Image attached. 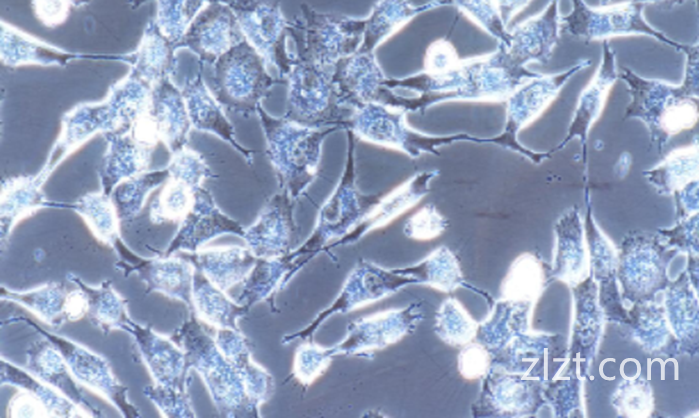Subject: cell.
I'll return each instance as SVG.
<instances>
[{
	"mask_svg": "<svg viewBox=\"0 0 699 418\" xmlns=\"http://www.w3.org/2000/svg\"><path fill=\"white\" fill-rule=\"evenodd\" d=\"M209 326L194 313L171 338L183 349L190 369L202 378L212 401L223 417H259L245 383L217 346Z\"/></svg>",
	"mask_w": 699,
	"mask_h": 418,
	"instance_id": "6da1fadb",
	"label": "cell"
},
{
	"mask_svg": "<svg viewBox=\"0 0 699 418\" xmlns=\"http://www.w3.org/2000/svg\"><path fill=\"white\" fill-rule=\"evenodd\" d=\"M256 114L262 125L267 156L273 166L281 190L297 200L316 177L321 145L338 126L312 128L268 114L261 106Z\"/></svg>",
	"mask_w": 699,
	"mask_h": 418,
	"instance_id": "7a4b0ae2",
	"label": "cell"
},
{
	"mask_svg": "<svg viewBox=\"0 0 699 418\" xmlns=\"http://www.w3.org/2000/svg\"><path fill=\"white\" fill-rule=\"evenodd\" d=\"M354 164V134L348 130V157L343 175L321 207L311 235L288 253L298 271L326 249L330 241H338L354 230L377 203L380 195H363L357 190Z\"/></svg>",
	"mask_w": 699,
	"mask_h": 418,
	"instance_id": "3957f363",
	"label": "cell"
},
{
	"mask_svg": "<svg viewBox=\"0 0 699 418\" xmlns=\"http://www.w3.org/2000/svg\"><path fill=\"white\" fill-rule=\"evenodd\" d=\"M330 71L304 58L296 59L285 77V119L312 128H349L354 109L341 103Z\"/></svg>",
	"mask_w": 699,
	"mask_h": 418,
	"instance_id": "277c9868",
	"label": "cell"
},
{
	"mask_svg": "<svg viewBox=\"0 0 699 418\" xmlns=\"http://www.w3.org/2000/svg\"><path fill=\"white\" fill-rule=\"evenodd\" d=\"M217 80L218 101L246 117L256 113L274 84L283 83L272 77L264 59L246 40L221 55Z\"/></svg>",
	"mask_w": 699,
	"mask_h": 418,
	"instance_id": "5b68a950",
	"label": "cell"
},
{
	"mask_svg": "<svg viewBox=\"0 0 699 418\" xmlns=\"http://www.w3.org/2000/svg\"><path fill=\"white\" fill-rule=\"evenodd\" d=\"M648 3L623 2L604 7H589L581 1L573 2L572 11L562 21L565 29L573 36L584 40H604L612 36L642 34L683 51L686 55L697 48V45L677 43L662 32L651 27L644 19L643 8Z\"/></svg>",
	"mask_w": 699,
	"mask_h": 418,
	"instance_id": "8992f818",
	"label": "cell"
},
{
	"mask_svg": "<svg viewBox=\"0 0 699 418\" xmlns=\"http://www.w3.org/2000/svg\"><path fill=\"white\" fill-rule=\"evenodd\" d=\"M235 13L246 41L264 59L274 66L279 79L285 77L296 61L289 49L291 21L287 20L278 2L243 1L228 3Z\"/></svg>",
	"mask_w": 699,
	"mask_h": 418,
	"instance_id": "52a82bcc",
	"label": "cell"
},
{
	"mask_svg": "<svg viewBox=\"0 0 699 418\" xmlns=\"http://www.w3.org/2000/svg\"><path fill=\"white\" fill-rule=\"evenodd\" d=\"M410 280L400 273L389 271L369 261L360 260L347 277L340 293L329 307L321 311L306 327L282 337L287 345L296 340L310 341L318 327L331 315L346 313L377 301L393 293L402 283Z\"/></svg>",
	"mask_w": 699,
	"mask_h": 418,
	"instance_id": "ba28073f",
	"label": "cell"
},
{
	"mask_svg": "<svg viewBox=\"0 0 699 418\" xmlns=\"http://www.w3.org/2000/svg\"><path fill=\"white\" fill-rule=\"evenodd\" d=\"M112 248L119 256L115 266L125 277L136 273L144 282L147 293L159 292L168 298L179 300L192 312L195 267L189 260L180 254L144 258L132 252L120 237Z\"/></svg>",
	"mask_w": 699,
	"mask_h": 418,
	"instance_id": "9c48e42d",
	"label": "cell"
},
{
	"mask_svg": "<svg viewBox=\"0 0 699 418\" xmlns=\"http://www.w3.org/2000/svg\"><path fill=\"white\" fill-rule=\"evenodd\" d=\"M23 320L34 326L58 348L72 375L80 385L113 404L123 416H140L135 406L127 399V387L120 384L115 378L106 359L81 344L45 331L28 318H23Z\"/></svg>",
	"mask_w": 699,
	"mask_h": 418,
	"instance_id": "30bf717a",
	"label": "cell"
},
{
	"mask_svg": "<svg viewBox=\"0 0 699 418\" xmlns=\"http://www.w3.org/2000/svg\"><path fill=\"white\" fill-rule=\"evenodd\" d=\"M126 331L134 336L154 381L144 392L189 395L187 388L191 369L183 349L171 337L133 321Z\"/></svg>",
	"mask_w": 699,
	"mask_h": 418,
	"instance_id": "8fae6325",
	"label": "cell"
},
{
	"mask_svg": "<svg viewBox=\"0 0 699 418\" xmlns=\"http://www.w3.org/2000/svg\"><path fill=\"white\" fill-rule=\"evenodd\" d=\"M169 171V180L155 200L151 219L155 223L177 222L192 208L202 181L210 170L198 154L182 149L175 153Z\"/></svg>",
	"mask_w": 699,
	"mask_h": 418,
	"instance_id": "7c38bea8",
	"label": "cell"
},
{
	"mask_svg": "<svg viewBox=\"0 0 699 418\" xmlns=\"http://www.w3.org/2000/svg\"><path fill=\"white\" fill-rule=\"evenodd\" d=\"M295 202L285 190L280 189L267 201L256 220L245 228L243 239L256 257H280L293 250Z\"/></svg>",
	"mask_w": 699,
	"mask_h": 418,
	"instance_id": "4fadbf2b",
	"label": "cell"
},
{
	"mask_svg": "<svg viewBox=\"0 0 699 418\" xmlns=\"http://www.w3.org/2000/svg\"><path fill=\"white\" fill-rule=\"evenodd\" d=\"M223 234H233L243 238L245 228L224 214L216 206L211 194L200 188L192 208L181 220L176 235L163 255L196 252L208 241Z\"/></svg>",
	"mask_w": 699,
	"mask_h": 418,
	"instance_id": "5bb4252c",
	"label": "cell"
},
{
	"mask_svg": "<svg viewBox=\"0 0 699 418\" xmlns=\"http://www.w3.org/2000/svg\"><path fill=\"white\" fill-rule=\"evenodd\" d=\"M0 294L2 300L21 304L50 326L74 322L86 316V295L77 285L70 290L64 283L51 282L24 292L1 286Z\"/></svg>",
	"mask_w": 699,
	"mask_h": 418,
	"instance_id": "9a60e30c",
	"label": "cell"
},
{
	"mask_svg": "<svg viewBox=\"0 0 699 418\" xmlns=\"http://www.w3.org/2000/svg\"><path fill=\"white\" fill-rule=\"evenodd\" d=\"M435 174V171L417 174L386 195H380L377 203L356 228L342 239L330 244L327 249L338 245L352 244L368 232L389 224L423 197L429 181Z\"/></svg>",
	"mask_w": 699,
	"mask_h": 418,
	"instance_id": "2e32d148",
	"label": "cell"
},
{
	"mask_svg": "<svg viewBox=\"0 0 699 418\" xmlns=\"http://www.w3.org/2000/svg\"><path fill=\"white\" fill-rule=\"evenodd\" d=\"M214 339L242 377L252 403L260 409L273 395V376L252 358L249 340L240 330L214 329Z\"/></svg>",
	"mask_w": 699,
	"mask_h": 418,
	"instance_id": "e0dca14e",
	"label": "cell"
},
{
	"mask_svg": "<svg viewBox=\"0 0 699 418\" xmlns=\"http://www.w3.org/2000/svg\"><path fill=\"white\" fill-rule=\"evenodd\" d=\"M180 255L225 292L243 283L258 259L248 247L241 246L201 248Z\"/></svg>",
	"mask_w": 699,
	"mask_h": 418,
	"instance_id": "ac0fdd59",
	"label": "cell"
},
{
	"mask_svg": "<svg viewBox=\"0 0 699 418\" xmlns=\"http://www.w3.org/2000/svg\"><path fill=\"white\" fill-rule=\"evenodd\" d=\"M402 310L378 312L352 322L342 342L327 348L333 357L337 354H363L384 348L399 340L400 314Z\"/></svg>",
	"mask_w": 699,
	"mask_h": 418,
	"instance_id": "d6986e66",
	"label": "cell"
},
{
	"mask_svg": "<svg viewBox=\"0 0 699 418\" xmlns=\"http://www.w3.org/2000/svg\"><path fill=\"white\" fill-rule=\"evenodd\" d=\"M26 367L32 375L95 415L93 408L81 393L79 383L72 375L64 357L49 339L45 337L31 344L27 351Z\"/></svg>",
	"mask_w": 699,
	"mask_h": 418,
	"instance_id": "ffe728a7",
	"label": "cell"
},
{
	"mask_svg": "<svg viewBox=\"0 0 699 418\" xmlns=\"http://www.w3.org/2000/svg\"><path fill=\"white\" fill-rule=\"evenodd\" d=\"M192 312L212 329L240 330L238 320L250 309L233 300L195 268L192 287Z\"/></svg>",
	"mask_w": 699,
	"mask_h": 418,
	"instance_id": "44dd1931",
	"label": "cell"
},
{
	"mask_svg": "<svg viewBox=\"0 0 699 418\" xmlns=\"http://www.w3.org/2000/svg\"><path fill=\"white\" fill-rule=\"evenodd\" d=\"M297 272L288 254L271 258L258 257L235 301L248 309L257 303L267 302L271 311L277 312L275 296Z\"/></svg>",
	"mask_w": 699,
	"mask_h": 418,
	"instance_id": "7402d4cb",
	"label": "cell"
},
{
	"mask_svg": "<svg viewBox=\"0 0 699 418\" xmlns=\"http://www.w3.org/2000/svg\"><path fill=\"white\" fill-rule=\"evenodd\" d=\"M617 76L615 51L604 41L601 64L580 96L570 136L585 138L587 130L599 117Z\"/></svg>",
	"mask_w": 699,
	"mask_h": 418,
	"instance_id": "603a6c76",
	"label": "cell"
},
{
	"mask_svg": "<svg viewBox=\"0 0 699 418\" xmlns=\"http://www.w3.org/2000/svg\"><path fill=\"white\" fill-rule=\"evenodd\" d=\"M66 278L79 286L86 295V318L103 332L115 329L127 330L132 323L127 312V301L106 280L98 286L85 284L78 276L67 274Z\"/></svg>",
	"mask_w": 699,
	"mask_h": 418,
	"instance_id": "cb8c5ba5",
	"label": "cell"
},
{
	"mask_svg": "<svg viewBox=\"0 0 699 418\" xmlns=\"http://www.w3.org/2000/svg\"><path fill=\"white\" fill-rule=\"evenodd\" d=\"M186 108L191 124L198 130L212 132L228 142L246 160L252 163L253 151L235 139L233 126L216 101L201 86H194L186 95Z\"/></svg>",
	"mask_w": 699,
	"mask_h": 418,
	"instance_id": "d4e9b609",
	"label": "cell"
},
{
	"mask_svg": "<svg viewBox=\"0 0 699 418\" xmlns=\"http://www.w3.org/2000/svg\"><path fill=\"white\" fill-rule=\"evenodd\" d=\"M1 384H13L38 396L46 405L50 417L93 416L61 392L25 371L1 359Z\"/></svg>",
	"mask_w": 699,
	"mask_h": 418,
	"instance_id": "484cf974",
	"label": "cell"
},
{
	"mask_svg": "<svg viewBox=\"0 0 699 418\" xmlns=\"http://www.w3.org/2000/svg\"><path fill=\"white\" fill-rule=\"evenodd\" d=\"M542 283L540 263L534 256L523 254L513 262L503 280L502 296L508 301H532L539 295Z\"/></svg>",
	"mask_w": 699,
	"mask_h": 418,
	"instance_id": "4316f807",
	"label": "cell"
},
{
	"mask_svg": "<svg viewBox=\"0 0 699 418\" xmlns=\"http://www.w3.org/2000/svg\"><path fill=\"white\" fill-rule=\"evenodd\" d=\"M96 239L112 247L119 236L118 214L108 199L101 195L85 197L74 206Z\"/></svg>",
	"mask_w": 699,
	"mask_h": 418,
	"instance_id": "83f0119b",
	"label": "cell"
},
{
	"mask_svg": "<svg viewBox=\"0 0 699 418\" xmlns=\"http://www.w3.org/2000/svg\"><path fill=\"white\" fill-rule=\"evenodd\" d=\"M437 327L441 338L452 346L468 343L475 334L476 324L454 298L444 302L439 312Z\"/></svg>",
	"mask_w": 699,
	"mask_h": 418,
	"instance_id": "f1b7e54d",
	"label": "cell"
},
{
	"mask_svg": "<svg viewBox=\"0 0 699 418\" xmlns=\"http://www.w3.org/2000/svg\"><path fill=\"white\" fill-rule=\"evenodd\" d=\"M331 360L327 348L305 341L295 350L291 377L302 386H310L326 371Z\"/></svg>",
	"mask_w": 699,
	"mask_h": 418,
	"instance_id": "f546056e",
	"label": "cell"
},
{
	"mask_svg": "<svg viewBox=\"0 0 699 418\" xmlns=\"http://www.w3.org/2000/svg\"><path fill=\"white\" fill-rule=\"evenodd\" d=\"M656 171L670 176L668 185L673 190H680L698 177V148L695 145L672 151Z\"/></svg>",
	"mask_w": 699,
	"mask_h": 418,
	"instance_id": "4dcf8cb0",
	"label": "cell"
},
{
	"mask_svg": "<svg viewBox=\"0 0 699 418\" xmlns=\"http://www.w3.org/2000/svg\"><path fill=\"white\" fill-rule=\"evenodd\" d=\"M446 226L445 218L436 208L426 205L406 221L404 233L414 240L429 241L440 236Z\"/></svg>",
	"mask_w": 699,
	"mask_h": 418,
	"instance_id": "1f68e13d",
	"label": "cell"
},
{
	"mask_svg": "<svg viewBox=\"0 0 699 418\" xmlns=\"http://www.w3.org/2000/svg\"><path fill=\"white\" fill-rule=\"evenodd\" d=\"M489 363L490 358L487 351L479 344H467L458 356V370L468 380L483 376Z\"/></svg>",
	"mask_w": 699,
	"mask_h": 418,
	"instance_id": "d6a6232c",
	"label": "cell"
},
{
	"mask_svg": "<svg viewBox=\"0 0 699 418\" xmlns=\"http://www.w3.org/2000/svg\"><path fill=\"white\" fill-rule=\"evenodd\" d=\"M8 417H50L44 402L29 390L21 389L7 408Z\"/></svg>",
	"mask_w": 699,
	"mask_h": 418,
	"instance_id": "836d02e7",
	"label": "cell"
},
{
	"mask_svg": "<svg viewBox=\"0 0 699 418\" xmlns=\"http://www.w3.org/2000/svg\"><path fill=\"white\" fill-rule=\"evenodd\" d=\"M609 361L615 362V358H607V359H604V360L601 362L600 366H599V373H600V376H601L603 379H605V380H614L615 377H607V376L604 374V371H603V367H604L605 363H606V362H609Z\"/></svg>",
	"mask_w": 699,
	"mask_h": 418,
	"instance_id": "e575fe53",
	"label": "cell"
},
{
	"mask_svg": "<svg viewBox=\"0 0 699 418\" xmlns=\"http://www.w3.org/2000/svg\"><path fill=\"white\" fill-rule=\"evenodd\" d=\"M653 361H657L661 365V380L665 379V365L668 361L671 362V358L667 359L666 361H662L660 358H654Z\"/></svg>",
	"mask_w": 699,
	"mask_h": 418,
	"instance_id": "d590c367",
	"label": "cell"
},
{
	"mask_svg": "<svg viewBox=\"0 0 699 418\" xmlns=\"http://www.w3.org/2000/svg\"><path fill=\"white\" fill-rule=\"evenodd\" d=\"M671 362L674 363V368H675V369H674V379H675V380H678V378H679V373H678V361H676V359H674V358H671Z\"/></svg>",
	"mask_w": 699,
	"mask_h": 418,
	"instance_id": "8d00e7d4",
	"label": "cell"
}]
</instances>
